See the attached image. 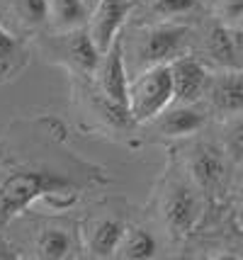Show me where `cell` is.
Segmentation results:
<instances>
[{"label":"cell","mask_w":243,"mask_h":260,"mask_svg":"<svg viewBox=\"0 0 243 260\" xmlns=\"http://www.w3.org/2000/svg\"><path fill=\"white\" fill-rule=\"evenodd\" d=\"M153 253H156V238L151 236L149 231H144V229H127L119 248H117L119 258H131V260L151 258Z\"/></svg>","instance_id":"obj_17"},{"label":"cell","mask_w":243,"mask_h":260,"mask_svg":"<svg viewBox=\"0 0 243 260\" xmlns=\"http://www.w3.org/2000/svg\"><path fill=\"white\" fill-rule=\"evenodd\" d=\"M231 34H233V49H236L238 68H243V24L241 27H231Z\"/></svg>","instance_id":"obj_22"},{"label":"cell","mask_w":243,"mask_h":260,"mask_svg":"<svg viewBox=\"0 0 243 260\" xmlns=\"http://www.w3.org/2000/svg\"><path fill=\"white\" fill-rule=\"evenodd\" d=\"M131 8H134V0H97V5L90 10L88 32L93 37L95 46L100 49V54H105L115 44Z\"/></svg>","instance_id":"obj_4"},{"label":"cell","mask_w":243,"mask_h":260,"mask_svg":"<svg viewBox=\"0 0 243 260\" xmlns=\"http://www.w3.org/2000/svg\"><path fill=\"white\" fill-rule=\"evenodd\" d=\"M204 51L209 58L221 68H238V58H236V49H233V34L231 27L224 24H212L204 37Z\"/></svg>","instance_id":"obj_14"},{"label":"cell","mask_w":243,"mask_h":260,"mask_svg":"<svg viewBox=\"0 0 243 260\" xmlns=\"http://www.w3.org/2000/svg\"><path fill=\"white\" fill-rule=\"evenodd\" d=\"M190 44V29L178 22H161L141 29L134 44V58L139 68L156 66V63H170L173 58L185 56Z\"/></svg>","instance_id":"obj_3"},{"label":"cell","mask_w":243,"mask_h":260,"mask_svg":"<svg viewBox=\"0 0 243 260\" xmlns=\"http://www.w3.org/2000/svg\"><path fill=\"white\" fill-rule=\"evenodd\" d=\"M127 226L117 219H100L90 226V236H88V250L90 255L97 258H107V255H117V248L124 238Z\"/></svg>","instance_id":"obj_13"},{"label":"cell","mask_w":243,"mask_h":260,"mask_svg":"<svg viewBox=\"0 0 243 260\" xmlns=\"http://www.w3.org/2000/svg\"><path fill=\"white\" fill-rule=\"evenodd\" d=\"M221 20L226 24L243 22V0H221Z\"/></svg>","instance_id":"obj_21"},{"label":"cell","mask_w":243,"mask_h":260,"mask_svg":"<svg viewBox=\"0 0 243 260\" xmlns=\"http://www.w3.org/2000/svg\"><path fill=\"white\" fill-rule=\"evenodd\" d=\"M85 5H88V8H90V10H93L95 5H97V0H85Z\"/></svg>","instance_id":"obj_23"},{"label":"cell","mask_w":243,"mask_h":260,"mask_svg":"<svg viewBox=\"0 0 243 260\" xmlns=\"http://www.w3.org/2000/svg\"><path fill=\"white\" fill-rule=\"evenodd\" d=\"M175 102L170 63H156L144 68L129 80V112L134 122H153Z\"/></svg>","instance_id":"obj_2"},{"label":"cell","mask_w":243,"mask_h":260,"mask_svg":"<svg viewBox=\"0 0 243 260\" xmlns=\"http://www.w3.org/2000/svg\"><path fill=\"white\" fill-rule=\"evenodd\" d=\"M51 5V22L56 29H78L88 27L90 20V8L85 5V0H49Z\"/></svg>","instance_id":"obj_15"},{"label":"cell","mask_w":243,"mask_h":260,"mask_svg":"<svg viewBox=\"0 0 243 260\" xmlns=\"http://www.w3.org/2000/svg\"><path fill=\"white\" fill-rule=\"evenodd\" d=\"M10 12L15 27L37 29L51 17V5L49 0H12Z\"/></svg>","instance_id":"obj_16"},{"label":"cell","mask_w":243,"mask_h":260,"mask_svg":"<svg viewBox=\"0 0 243 260\" xmlns=\"http://www.w3.org/2000/svg\"><path fill=\"white\" fill-rule=\"evenodd\" d=\"M170 73H173V88H175V102H187L195 105L202 95H207L209 76L202 61L195 56H178L170 61Z\"/></svg>","instance_id":"obj_8"},{"label":"cell","mask_w":243,"mask_h":260,"mask_svg":"<svg viewBox=\"0 0 243 260\" xmlns=\"http://www.w3.org/2000/svg\"><path fill=\"white\" fill-rule=\"evenodd\" d=\"M163 221L170 229L173 236H185L190 229L195 226L199 207H197L195 192L185 182H173L168 192L163 194Z\"/></svg>","instance_id":"obj_6"},{"label":"cell","mask_w":243,"mask_h":260,"mask_svg":"<svg viewBox=\"0 0 243 260\" xmlns=\"http://www.w3.org/2000/svg\"><path fill=\"white\" fill-rule=\"evenodd\" d=\"M190 175L192 180L207 190L214 192L219 190L224 180H226V158H224V151L214 144H197L190 151Z\"/></svg>","instance_id":"obj_9"},{"label":"cell","mask_w":243,"mask_h":260,"mask_svg":"<svg viewBox=\"0 0 243 260\" xmlns=\"http://www.w3.org/2000/svg\"><path fill=\"white\" fill-rule=\"evenodd\" d=\"M212 107L221 114L243 112V68H224L207 85Z\"/></svg>","instance_id":"obj_10"},{"label":"cell","mask_w":243,"mask_h":260,"mask_svg":"<svg viewBox=\"0 0 243 260\" xmlns=\"http://www.w3.org/2000/svg\"><path fill=\"white\" fill-rule=\"evenodd\" d=\"M27 66V51L20 34L0 22V83L15 78Z\"/></svg>","instance_id":"obj_12"},{"label":"cell","mask_w":243,"mask_h":260,"mask_svg":"<svg viewBox=\"0 0 243 260\" xmlns=\"http://www.w3.org/2000/svg\"><path fill=\"white\" fill-rule=\"evenodd\" d=\"M224 146L231 158L243 160V112L231 114L226 124V134H224Z\"/></svg>","instance_id":"obj_19"},{"label":"cell","mask_w":243,"mask_h":260,"mask_svg":"<svg viewBox=\"0 0 243 260\" xmlns=\"http://www.w3.org/2000/svg\"><path fill=\"white\" fill-rule=\"evenodd\" d=\"M153 122L158 126V132H163L165 136H187L199 132L207 122V117L199 110H195L192 105H187V102H173Z\"/></svg>","instance_id":"obj_11"},{"label":"cell","mask_w":243,"mask_h":260,"mask_svg":"<svg viewBox=\"0 0 243 260\" xmlns=\"http://www.w3.org/2000/svg\"><path fill=\"white\" fill-rule=\"evenodd\" d=\"M81 194V182L76 175H63V170L47 166H22L0 178V224L22 214L37 200L54 204H73Z\"/></svg>","instance_id":"obj_1"},{"label":"cell","mask_w":243,"mask_h":260,"mask_svg":"<svg viewBox=\"0 0 243 260\" xmlns=\"http://www.w3.org/2000/svg\"><path fill=\"white\" fill-rule=\"evenodd\" d=\"M153 12L158 17H183V15H190V12L197 8V0H153Z\"/></svg>","instance_id":"obj_20"},{"label":"cell","mask_w":243,"mask_h":260,"mask_svg":"<svg viewBox=\"0 0 243 260\" xmlns=\"http://www.w3.org/2000/svg\"><path fill=\"white\" fill-rule=\"evenodd\" d=\"M54 51L61 56V61L71 63L83 73H95L97 63H100V56H102L100 49L95 46L88 27L66 29L63 34H58V39L54 42Z\"/></svg>","instance_id":"obj_7"},{"label":"cell","mask_w":243,"mask_h":260,"mask_svg":"<svg viewBox=\"0 0 243 260\" xmlns=\"http://www.w3.org/2000/svg\"><path fill=\"white\" fill-rule=\"evenodd\" d=\"M37 250L42 258H68L73 241L63 229H47L37 238Z\"/></svg>","instance_id":"obj_18"},{"label":"cell","mask_w":243,"mask_h":260,"mask_svg":"<svg viewBox=\"0 0 243 260\" xmlns=\"http://www.w3.org/2000/svg\"><path fill=\"white\" fill-rule=\"evenodd\" d=\"M95 78H97V88H100L105 98H110L117 105L129 107V78H127V63H124L122 37H117L115 44L100 56Z\"/></svg>","instance_id":"obj_5"}]
</instances>
